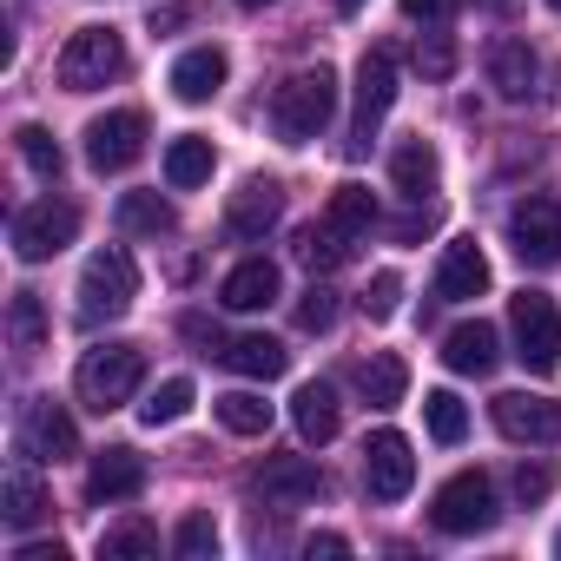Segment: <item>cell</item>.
<instances>
[{
  "label": "cell",
  "instance_id": "cell-18",
  "mask_svg": "<svg viewBox=\"0 0 561 561\" xmlns=\"http://www.w3.org/2000/svg\"><path fill=\"white\" fill-rule=\"evenodd\" d=\"M277 291H285L277 264H271V257H244L225 285H218V305H225V311H264V305H277Z\"/></svg>",
  "mask_w": 561,
  "mask_h": 561
},
{
  "label": "cell",
  "instance_id": "cell-17",
  "mask_svg": "<svg viewBox=\"0 0 561 561\" xmlns=\"http://www.w3.org/2000/svg\"><path fill=\"white\" fill-rule=\"evenodd\" d=\"M139 489H146V456L139 449L113 443V449L93 456V469H87V495L93 502H133Z\"/></svg>",
  "mask_w": 561,
  "mask_h": 561
},
{
  "label": "cell",
  "instance_id": "cell-3",
  "mask_svg": "<svg viewBox=\"0 0 561 561\" xmlns=\"http://www.w3.org/2000/svg\"><path fill=\"white\" fill-rule=\"evenodd\" d=\"M139 298V271L119 244L93 251L87 271H80V324H100V318H126Z\"/></svg>",
  "mask_w": 561,
  "mask_h": 561
},
{
  "label": "cell",
  "instance_id": "cell-36",
  "mask_svg": "<svg viewBox=\"0 0 561 561\" xmlns=\"http://www.w3.org/2000/svg\"><path fill=\"white\" fill-rule=\"evenodd\" d=\"M14 146H21V159H27L41 179H60V165H67V159H60V146H54V133H47V126H21V133H14Z\"/></svg>",
  "mask_w": 561,
  "mask_h": 561
},
{
  "label": "cell",
  "instance_id": "cell-20",
  "mask_svg": "<svg viewBox=\"0 0 561 561\" xmlns=\"http://www.w3.org/2000/svg\"><path fill=\"white\" fill-rule=\"evenodd\" d=\"M225 73H231V60H225L218 47H192V54L172 60V93H179L185 106H205V100L225 87Z\"/></svg>",
  "mask_w": 561,
  "mask_h": 561
},
{
  "label": "cell",
  "instance_id": "cell-2",
  "mask_svg": "<svg viewBox=\"0 0 561 561\" xmlns=\"http://www.w3.org/2000/svg\"><path fill=\"white\" fill-rule=\"evenodd\" d=\"M139 383H146V357H139L133 344H100V351H87V357H80V370H73L80 403H87V410H100V416L126 410Z\"/></svg>",
  "mask_w": 561,
  "mask_h": 561
},
{
  "label": "cell",
  "instance_id": "cell-28",
  "mask_svg": "<svg viewBox=\"0 0 561 561\" xmlns=\"http://www.w3.org/2000/svg\"><path fill=\"white\" fill-rule=\"evenodd\" d=\"M113 218H119L126 238H159V231L179 225V211H172L159 192H119V211H113Z\"/></svg>",
  "mask_w": 561,
  "mask_h": 561
},
{
  "label": "cell",
  "instance_id": "cell-6",
  "mask_svg": "<svg viewBox=\"0 0 561 561\" xmlns=\"http://www.w3.org/2000/svg\"><path fill=\"white\" fill-rule=\"evenodd\" d=\"M489 522H495V482H489L482 469L449 476V482L436 489V502H430V528H436V535H482Z\"/></svg>",
  "mask_w": 561,
  "mask_h": 561
},
{
  "label": "cell",
  "instance_id": "cell-50",
  "mask_svg": "<svg viewBox=\"0 0 561 561\" xmlns=\"http://www.w3.org/2000/svg\"><path fill=\"white\" fill-rule=\"evenodd\" d=\"M548 8H561V0H548Z\"/></svg>",
  "mask_w": 561,
  "mask_h": 561
},
{
  "label": "cell",
  "instance_id": "cell-34",
  "mask_svg": "<svg viewBox=\"0 0 561 561\" xmlns=\"http://www.w3.org/2000/svg\"><path fill=\"white\" fill-rule=\"evenodd\" d=\"M8 331H14V351H41V344H47V311H41L34 291H14V305H8Z\"/></svg>",
  "mask_w": 561,
  "mask_h": 561
},
{
  "label": "cell",
  "instance_id": "cell-40",
  "mask_svg": "<svg viewBox=\"0 0 561 561\" xmlns=\"http://www.w3.org/2000/svg\"><path fill=\"white\" fill-rule=\"evenodd\" d=\"M416 67H423L430 80H449V67H456V47H449L443 34H430V41L416 47Z\"/></svg>",
  "mask_w": 561,
  "mask_h": 561
},
{
  "label": "cell",
  "instance_id": "cell-1",
  "mask_svg": "<svg viewBox=\"0 0 561 561\" xmlns=\"http://www.w3.org/2000/svg\"><path fill=\"white\" fill-rule=\"evenodd\" d=\"M331 113H337V73L331 67H305L271 93V133L285 146H311L331 126Z\"/></svg>",
  "mask_w": 561,
  "mask_h": 561
},
{
  "label": "cell",
  "instance_id": "cell-9",
  "mask_svg": "<svg viewBox=\"0 0 561 561\" xmlns=\"http://www.w3.org/2000/svg\"><path fill=\"white\" fill-rule=\"evenodd\" d=\"M251 489H257V502L264 508H305V502H318L324 495V476H318V462L311 456H264V469L251 476Z\"/></svg>",
  "mask_w": 561,
  "mask_h": 561
},
{
  "label": "cell",
  "instance_id": "cell-13",
  "mask_svg": "<svg viewBox=\"0 0 561 561\" xmlns=\"http://www.w3.org/2000/svg\"><path fill=\"white\" fill-rule=\"evenodd\" d=\"M495 430L508 443H561V403L554 397L508 390V397H495Z\"/></svg>",
  "mask_w": 561,
  "mask_h": 561
},
{
  "label": "cell",
  "instance_id": "cell-30",
  "mask_svg": "<svg viewBox=\"0 0 561 561\" xmlns=\"http://www.w3.org/2000/svg\"><path fill=\"white\" fill-rule=\"evenodd\" d=\"M146 554H159V528L146 515H126L119 528L100 535V561H146Z\"/></svg>",
  "mask_w": 561,
  "mask_h": 561
},
{
  "label": "cell",
  "instance_id": "cell-42",
  "mask_svg": "<svg viewBox=\"0 0 561 561\" xmlns=\"http://www.w3.org/2000/svg\"><path fill=\"white\" fill-rule=\"evenodd\" d=\"M456 8H462V0H403V14H410V21H449Z\"/></svg>",
  "mask_w": 561,
  "mask_h": 561
},
{
  "label": "cell",
  "instance_id": "cell-10",
  "mask_svg": "<svg viewBox=\"0 0 561 561\" xmlns=\"http://www.w3.org/2000/svg\"><path fill=\"white\" fill-rule=\"evenodd\" d=\"M21 456L27 462H67V456H80V430H73V416L54 397H34L21 410Z\"/></svg>",
  "mask_w": 561,
  "mask_h": 561
},
{
  "label": "cell",
  "instance_id": "cell-5",
  "mask_svg": "<svg viewBox=\"0 0 561 561\" xmlns=\"http://www.w3.org/2000/svg\"><path fill=\"white\" fill-rule=\"evenodd\" d=\"M126 73V41L113 27H80L67 47H60V87L67 93H100L106 80Z\"/></svg>",
  "mask_w": 561,
  "mask_h": 561
},
{
  "label": "cell",
  "instance_id": "cell-46",
  "mask_svg": "<svg viewBox=\"0 0 561 561\" xmlns=\"http://www.w3.org/2000/svg\"><path fill=\"white\" fill-rule=\"evenodd\" d=\"M337 8H344V14H357V8H364V0H337Z\"/></svg>",
  "mask_w": 561,
  "mask_h": 561
},
{
  "label": "cell",
  "instance_id": "cell-48",
  "mask_svg": "<svg viewBox=\"0 0 561 561\" xmlns=\"http://www.w3.org/2000/svg\"><path fill=\"white\" fill-rule=\"evenodd\" d=\"M482 8H508V0H482Z\"/></svg>",
  "mask_w": 561,
  "mask_h": 561
},
{
  "label": "cell",
  "instance_id": "cell-16",
  "mask_svg": "<svg viewBox=\"0 0 561 561\" xmlns=\"http://www.w3.org/2000/svg\"><path fill=\"white\" fill-rule=\"evenodd\" d=\"M482 291H489V257H482V244H476V238L443 244V264H436V298H443V305H469V298H482Z\"/></svg>",
  "mask_w": 561,
  "mask_h": 561
},
{
  "label": "cell",
  "instance_id": "cell-12",
  "mask_svg": "<svg viewBox=\"0 0 561 561\" xmlns=\"http://www.w3.org/2000/svg\"><path fill=\"white\" fill-rule=\"evenodd\" d=\"M146 152V113H100L93 126H87V165L93 172H126L133 159Z\"/></svg>",
  "mask_w": 561,
  "mask_h": 561
},
{
  "label": "cell",
  "instance_id": "cell-45",
  "mask_svg": "<svg viewBox=\"0 0 561 561\" xmlns=\"http://www.w3.org/2000/svg\"><path fill=\"white\" fill-rule=\"evenodd\" d=\"M165 27H185V8H165V14H152V34H165Z\"/></svg>",
  "mask_w": 561,
  "mask_h": 561
},
{
  "label": "cell",
  "instance_id": "cell-14",
  "mask_svg": "<svg viewBox=\"0 0 561 561\" xmlns=\"http://www.w3.org/2000/svg\"><path fill=\"white\" fill-rule=\"evenodd\" d=\"M277 218H285V192H277V179H244V192H231V205H225V238L257 244Z\"/></svg>",
  "mask_w": 561,
  "mask_h": 561
},
{
  "label": "cell",
  "instance_id": "cell-31",
  "mask_svg": "<svg viewBox=\"0 0 561 561\" xmlns=\"http://www.w3.org/2000/svg\"><path fill=\"white\" fill-rule=\"evenodd\" d=\"M351 251H357V244H351V238H344V231H331V225H324V218H318V225H305V231H298V264H311V271H337V264H344V257H351Z\"/></svg>",
  "mask_w": 561,
  "mask_h": 561
},
{
  "label": "cell",
  "instance_id": "cell-33",
  "mask_svg": "<svg viewBox=\"0 0 561 561\" xmlns=\"http://www.w3.org/2000/svg\"><path fill=\"white\" fill-rule=\"evenodd\" d=\"M218 423H225L231 436H264V430H271V403L251 397V390H231V397H218Z\"/></svg>",
  "mask_w": 561,
  "mask_h": 561
},
{
  "label": "cell",
  "instance_id": "cell-26",
  "mask_svg": "<svg viewBox=\"0 0 561 561\" xmlns=\"http://www.w3.org/2000/svg\"><path fill=\"white\" fill-rule=\"evenodd\" d=\"M436 146L430 139H403L397 152H390V179H397V192L403 198H423V192H436Z\"/></svg>",
  "mask_w": 561,
  "mask_h": 561
},
{
  "label": "cell",
  "instance_id": "cell-8",
  "mask_svg": "<svg viewBox=\"0 0 561 561\" xmlns=\"http://www.w3.org/2000/svg\"><path fill=\"white\" fill-rule=\"evenodd\" d=\"M508 244H515V257L535 264V271L561 264V198L528 192V198L508 211Z\"/></svg>",
  "mask_w": 561,
  "mask_h": 561
},
{
  "label": "cell",
  "instance_id": "cell-23",
  "mask_svg": "<svg viewBox=\"0 0 561 561\" xmlns=\"http://www.w3.org/2000/svg\"><path fill=\"white\" fill-rule=\"evenodd\" d=\"M357 390H364V403H370V410H397V403H403V390H410V364H403L397 351H377V357H364V364H357Z\"/></svg>",
  "mask_w": 561,
  "mask_h": 561
},
{
  "label": "cell",
  "instance_id": "cell-35",
  "mask_svg": "<svg viewBox=\"0 0 561 561\" xmlns=\"http://www.w3.org/2000/svg\"><path fill=\"white\" fill-rule=\"evenodd\" d=\"M423 416H430V436L436 443H462V430H469V410H462L456 390H430L423 397Z\"/></svg>",
  "mask_w": 561,
  "mask_h": 561
},
{
  "label": "cell",
  "instance_id": "cell-15",
  "mask_svg": "<svg viewBox=\"0 0 561 561\" xmlns=\"http://www.w3.org/2000/svg\"><path fill=\"white\" fill-rule=\"evenodd\" d=\"M390 100H397V54L390 47H370L364 67H357V146H370V133L383 126Z\"/></svg>",
  "mask_w": 561,
  "mask_h": 561
},
{
  "label": "cell",
  "instance_id": "cell-11",
  "mask_svg": "<svg viewBox=\"0 0 561 561\" xmlns=\"http://www.w3.org/2000/svg\"><path fill=\"white\" fill-rule=\"evenodd\" d=\"M364 489H370L377 502H403V495L416 489V456H410V436L377 430V436L364 443Z\"/></svg>",
  "mask_w": 561,
  "mask_h": 561
},
{
  "label": "cell",
  "instance_id": "cell-29",
  "mask_svg": "<svg viewBox=\"0 0 561 561\" xmlns=\"http://www.w3.org/2000/svg\"><path fill=\"white\" fill-rule=\"evenodd\" d=\"M324 225H331V231H344L351 244H357V238H370V225H377V198H370V185H337V192H331V205H324Z\"/></svg>",
  "mask_w": 561,
  "mask_h": 561
},
{
  "label": "cell",
  "instance_id": "cell-41",
  "mask_svg": "<svg viewBox=\"0 0 561 561\" xmlns=\"http://www.w3.org/2000/svg\"><path fill=\"white\" fill-rule=\"evenodd\" d=\"M548 489H554V469H541V462H535V469H528V462L515 469V495H522V502H541Z\"/></svg>",
  "mask_w": 561,
  "mask_h": 561
},
{
  "label": "cell",
  "instance_id": "cell-39",
  "mask_svg": "<svg viewBox=\"0 0 561 561\" xmlns=\"http://www.w3.org/2000/svg\"><path fill=\"white\" fill-rule=\"evenodd\" d=\"M298 324H305V331H331V324H337V291L311 285V291H305V305H298Z\"/></svg>",
  "mask_w": 561,
  "mask_h": 561
},
{
  "label": "cell",
  "instance_id": "cell-19",
  "mask_svg": "<svg viewBox=\"0 0 561 561\" xmlns=\"http://www.w3.org/2000/svg\"><path fill=\"white\" fill-rule=\"evenodd\" d=\"M218 364H225V370H238V377H257V383H271V377H285L291 351L277 344V337H264V331H244V337L218 344Z\"/></svg>",
  "mask_w": 561,
  "mask_h": 561
},
{
  "label": "cell",
  "instance_id": "cell-24",
  "mask_svg": "<svg viewBox=\"0 0 561 561\" xmlns=\"http://www.w3.org/2000/svg\"><path fill=\"white\" fill-rule=\"evenodd\" d=\"M291 416H298V436H305V443H331V436L344 430V403H337L331 383H305V390L291 397Z\"/></svg>",
  "mask_w": 561,
  "mask_h": 561
},
{
  "label": "cell",
  "instance_id": "cell-25",
  "mask_svg": "<svg viewBox=\"0 0 561 561\" xmlns=\"http://www.w3.org/2000/svg\"><path fill=\"white\" fill-rule=\"evenodd\" d=\"M47 515V482L34 469H8V482H0V522L8 528H34Z\"/></svg>",
  "mask_w": 561,
  "mask_h": 561
},
{
  "label": "cell",
  "instance_id": "cell-27",
  "mask_svg": "<svg viewBox=\"0 0 561 561\" xmlns=\"http://www.w3.org/2000/svg\"><path fill=\"white\" fill-rule=\"evenodd\" d=\"M211 139H198V133H185V139H172L165 146V185L172 192H192V185H205L211 179Z\"/></svg>",
  "mask_w": 561,
  "mask_h": 561
},
{
  "label": "cell",
  "instance_id": "cell-7",
  "mask_svg": "<svg viewBox=\"0 0 561 561\" xmlns=\"http://www.w3.org/2000/svg\"><path fill=\"white\" fill-rule=\"evenodd\" d=\"M14 257L21 264H41V257H54V251H67L73 238H80V211L67 205V198H34V205H21L14 211Z\"/></svg>",
  "mask_w": 561,
  "mask_h": 561
},
{
  "label": "cell",
  "instance_id": "cell-4",
  "mask_svg": "<svg viewBox=\"0 0 561 561\" xmlns=\"http://www.w3.org/2000/svg\"><path fill=\"white\" fill-rule=\"evenodd\" d=\"M508 331H515V357H522V370L548 377V370L561 364V311H554L548 291H522V298H508Z\"/></svg>",
  "mask_w": 561,
  "mask_h": 561
},
{
  "label": "cell",
  "instance_id": "cell-22",
  "mask_svg": "<svg viewBox=\"0 0 561 561\" xmlns=\"http://www.w3.org/2000/svg\"><path fill=\"white\" fill-rule=\"evenodd\" d=\"M535 80H541V60L528 54V41H495V47H489V87H495L502 100H528Z\"/></svg>",
  "mask_w": 561,
  "mask_h": 561
},
{
  "label": "cell",
  "instance_id": "cell-43",
  "mask_svg": "<svg viewBox=\"0 0 561 561\" xmlns=\"http://www.w3.org/2000/svg\"><path fill=\"white\" fill-rule=\"evenodd\" d=\"M305 554H311V561H318V554H324V561H337V554H351V541H344V535H311V541H305Z\"/></svg>",
  "mask_w": 561,
  "mask_h": 561
},
{
  "label": "cell",
  "instance_id": "cell-21",
  "mask_svg": "<svg viewBox=\"0 0 561 561\" xmlns=\"http://www.w3.org/2000/svg\"><path fill=\"white\" fill-rule=\"evenodd\" d=\"M495 357H502V344H495V324H456L449 337H443V364L456 370V377H489L495 370Z\"/></svg>",
  "mask_w": 561,
  "mask_h": 561
},
{
  "label": "cell",
  "instance_id": "cell-38",
  "mask_svg": "<svg viewBox=\"0 0 561 561\" xmlns=\"http://www.w3.org/2000/svg\"><path fill=\"white\" fill-rule=\"evenodd\" d=\"M397 305H403V277H397V271H377L370 291H364V311L383 324V318H397Z\"/></svg>",
  "mask_w": 561,
  "mask_h": 561
},
{
  "label": "cell",
  "instance_id": "cell-44",
  "mask_svg": "<svg viewBox=\"0 0 561 561\" xmlns=\"http://www.w3.org/2000/svg\"><path fill=\"white\" fill-rule=\"evenodd\" d=\"M14 561H67V548L60 541H27V548H14Z\"/></svg>",
  "mask_w": 561,
  "mask_h": 561
},
{
  "label": "cell",
  "instance_id": "cell-32",
  "mask_svg": "<svg viewBox=\"0 0 561 561\" xmlns=\"http://www.w3.org/2000/svg\"><path fill=\"white\" fill-rule=\"evenodd\" d=\"M192 397H198V390H192V377H165V383H159V390L139 403V423H146V430H159V423H179V416L192 410Z\"/></svg>",
  "mask_w": 561,
  "mask_h": 561
},
{
  "label": "cell",
  "instance_id": "cell-37",
  "mask_svg": "<svg viewBox=\"0 0 561 561\" xmlns=\"http://www.w3.org/2000/svg\"><path fill=\"white\" fill-rule=\"evenodd\" d=\"M172 554H179V561H205V554H218V528H211V515H185L179 535H172Z\"/></svg>",
  "mask_w": 561,
  "mask_h": 561
},
{
  "label": "cell",
  "instance_id": "cell-49",
  "mask_svg": "<svg viewBox=\"0 0 561 561\" xmlns=\"http://www.w3.org/2000/svg\"><path fill=\"white\" fill-rule=\"evenodd\" d=\"M554 554H561V535H554Z\"/></svg>",
  "mask_w": 561,
  "mask_h": 561
},
{
  "label": "cell",
  "instance_id": "cell-47",
  "mask_svg": "<svg viewBox=\"0 0 561 561\" xmlns=\"http://www.w3.org/2000/svg\"><path fill=\"white\" fill-rule=\"evenodd\" d=\"M238 8H271V0H238Z\"/></svg>",
  "mask_w": 561,
  "mask_h": 561
}]
</instances>
